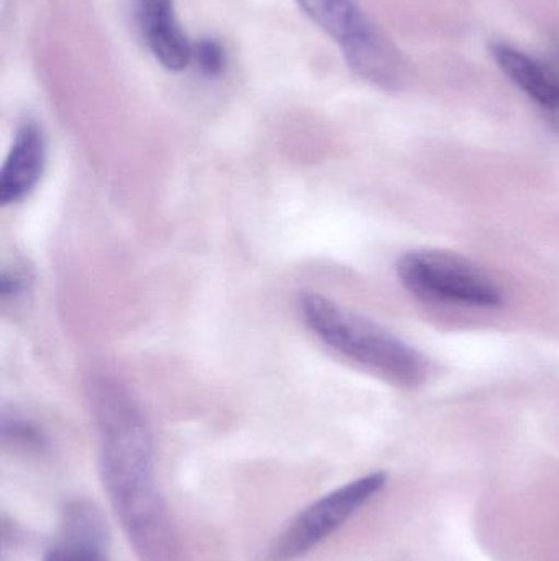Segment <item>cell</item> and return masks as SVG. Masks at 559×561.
<instances>
[{"instance_id":"obj_1","label":"cell","mask_w":559,"mask_h":561,"mask_svg":"<svg viewBox=\"0 0 559 561\" xmlns=\"http://www.w3.org/2000/svg\"><path fill=\"white\" fill-rule=\"evenodd\" d=\"M92 405L102 440V470L112 501L141 552L158 556L163 514L153 483V448L143 415L114 382H95ZM160 557V556H158Z\"/></svg>"},{"instance_id":"obj_2","label":"cell","mask_w":559,"mask_h":561,"mask_svg":"<svg viewBox=\"0 0 559 561\" xmlns=\"http://www.w3.org/2000/svg\"><path fill=\"white\" fill-rule=\"evenodd\" d=\"M299 312L305 325L341 355L400 385L417 386L426 379V356L374 320L317 293L299 296Z\"/></svg>"},{"instance_id":"obj_3","label":"cell","mask_w":559,"mask_h":561,"mask_svg":"<svg viewBox=\"0 0 559 561\" xmlns=\"http://www.w3.org/2000/svg\"><path fill=\"white\" fill-rule=\"evenodd\" d=\"M400 283L420 299L496 307L502 302L498 280L465 256L416 250L397 260Z\"/></svg>"},{"instance_id":"obj_4","label":"cell","mask_w":559,"mask_h":561,"mask_svg":"<svg viewBox=\"0 0 559 561\" xmlns=\"http://www.w3.org/2000/svg\"><path fill=\"white\" fill-rule=\"evenodd\" d=\"M386 483L387 474L377 471L315 501L279 534L269 549L268 561H292L311 552L370 503Z\"/></svg>"},{"instance_id":"obj_5","label":"cell","mask_w":559,"mask_h":561,"mask_svg":"<svg viewBox=\"0 0 559 561\" xmlns=\"http://www.w3.org/2000/svg\"><path fill=\"white\" fill-rule=\"evenodd\" d=\"M46 163V145L42 128L25 122L16 130L15 140L0 171V203H20L38 184Z\"/></svg>"},{"instance_id":"obj_6","label":"cell","mask_w":559,"mask_h":561,"mask_svg":"<svg viewBox=\"0 0 559 561\" xmlns=\"http://www.w3.org/2000/svg\"><path fill=\"white\" fill-rule=\"evenodd\" d=\"M137 15L156 61L167 71L186 69L193 45L177 23L173 0H137Z\"/></svg>"},{"instance_id":"obj_7","label":"cell","mask_w":559,"mask_h":561,"mask_svg":"<svg viewBox=\"0 0 559 561\" xmlns=\"http://www.w3.org/2000/svg\"><path fill=\"white\" fill-rule=\"evenodd\" d=\"M491 53L502 72L528 98L548 111H559V76L555 69L504 43L492 45Z\"/></svg>"},{"instance_id":"obj_8","label":"cell","mask_w":559,"mask_h":561,"mask_svg":"<svg viewBox=\"0 0 559 561\" xmlns=\"http://www.w3.org/2000/svg\"><path fill=\"white\" fill-rule=\"evenodd\" d=\"M341 49L348 66L361 78L386 88L399 79V56L373 23H368Z\"/></svg>"},{"instance_id":"obj_9","label":"cell","mask_w":559,"mask_h":561,"mask_svg":"<svg viewBox=\"0 0 559 561\" xmlns=\"http://www.w3.org/2000/svg\"><path fill=\"white\" fill-rule=\"evenodd\" d=\"M105 533L101 516L85 504L66 513L65 533L45 561H104Z\"/></svg>"},{"instance_id":"obj_10","label":"cell","mask_w":559,"mask_h":561,"mask_svg":"<svg viewBox=\"0 0 559 561\" xmlns=\"http://www.w3.org/2000/svg\"><path fill=\"white\" fill-rule=\"evenodd\" d=\"M302 12L343 46L368 25L354 0H298Z\"/></svg>"},{"instance_id":"obj_11","label":"cell","mask_w":559,"mask_h":561,"mask_svg":"<svg viewBox=\"0 0 559 561\" xmlns=\"http://www.w3.org/2000/svg\"><path fill=\"white\" fill-rule=\"evenodd\" d=\"M193 59L196 61L200 75L206 76V78H217L225 69V51L216 39H199L193 46Z\"/></svg>"},{"instance_id":"obj_12","label":"cell","mask_w":559,"mask_h":561,"mask_svg":"<svg viewBox=\"0 0 559 561\" xmlns=\"http://www.w3.org/2000/svg\"><path fill=\"white\" fill-rule=\"evenodd\" d=\"M26 283L25 278L19 273H2L0 278V294L3 297H15L25 290Z\"/></svg>"}]
</instances>
